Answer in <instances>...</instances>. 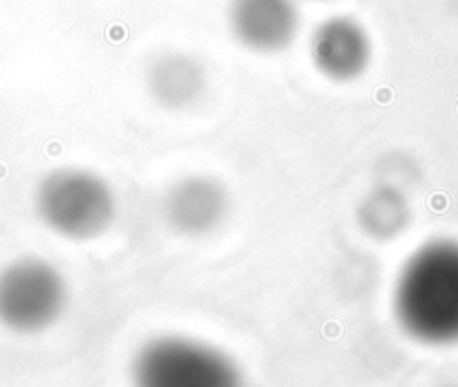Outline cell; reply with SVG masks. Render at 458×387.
<instances>
[{"label":"cell","mask_w":458,"mask_h":387,"mask_svg":"<svg viewBox=\"0 0 458 387\" xmlns=\"http://www.w3.org/2000/svg\"><path fill=\"white\" fill-rule=\"evenodd\" d=\"M227 16L234 39L256 54L288 50L301 27L296 0H232Z\"/></svg>","instance_id":"cell-7"},{"label":"cell","mask_w":458,"mask_h":387,"mask_svg":"<svg viewBox=\"0 0 458 387\" xmlns=\"http://www.w3.org/2000/svg\"><path fill=\"white\" fill-rule=\"evenodd\" d=\"M308 52L314 70L332 83L360 79L373 59V43L360 20L350 16H330L310 34Z\"/></svg>","instance_id":"cell-6"},{"label":"cell","mask_w":458,"mask_h":387,"mask_svg":"<svg viewBox=\"0 0 458 387\" xmlns=\"http://www.w3.org/2000/svg\"><path fill=\"white\" fill-rule=\"evenodd\" d=\"M34 207L50 232L70 241L97 239L117 218V196L110 182L83 167H61L43 176Z\"/></svg>","instance_id":"cell-3"},{"label":"cell","mask_w":458,"mask_h":387,"mask_svg":"<svg viewBox=\"0 0 458 387\" xmlns=\"http://www.w3.org/2000/svg\"><path fill=\"white\" fill-rule=\"evenodd\" d=\"M357 228L373 241L395 239L409 223V203L400 187L377 182L355 207Z\"/></svg>","instance_id":"cell-9"},{"label":"cell","mask_w":458,"mask_h":387,"mask_svg":"<svg viewBox=\"0 0 458 387\" xmlns=\"http://www.w3.org/2000/svg\"><path fill=\"white\" fill-rule=\"evenodd\" d=\"M68 282L54 264L23 257L0 270V324L14 333H41L68 306Z\"/></svg>","instance_id":"cell-4"},{"label":"cell","mask_w":458,"mask_h":387,"mask_svg":"<svg viewBox=\"0 0 458 387\" xmlns=\"http://www.w3.org/2000/svg\"><path fill=\"white\" fill-rule=\"evenodd\" d=\"M310 2H328V0H310Z\"/></svg>","instance_id":"cell-10"},{"label":"cell","mask_w":458,"mask_h":387,"mask_svg":"<svg viewBox=\"0 0 458 387\" xmlns=\"http://www.w3.org/2000/svg\"><path fill=\"white\" fill-rule=\"evenodd\" d=\"M393 313L406 335L422 342L458 338V252L447 246L418 250L398 275Z\"/></svg>","instance_id":"cell-1"},{"label":"cell","mask_w":458,"mask_h":387,"mask_svg":"<svg viewBox=\"0 0 458 387\" xmlns=\"http://www.w3.org/2000/svg\"><path fill=\"white\" fill-rule=\"evenodd\" d=\"M162 212L168 228L178 234L207 236L229 218L232 194L220 178L189 174L166 189Z\"/></svg>","instance_id":"cell-5"},{"label":"cell","mask_w":458,"mask_h":387,"mask_svg":"<svg viewBox=\"0 0 458 387\" xmlns=\"http://www.w3.org/2000/svg\"><path fill=\"white\" fill-rule=\"evenodd\" d=\"M146 93L162 111L189 113L204 104L211 75L200 57L184 50H166L151 59L144 72Z\"/></svg>","instance_id":"cell-8"},{"label":"cell","mask_w":458,"mask_h":387,"mask_svg":"<svg viewBox=\"0 0 458 387\" xmlns=\"http://www.w3.org/2000/svg\"><path fill=\"white\" fill-rule=\"evenodd\" d=\"M130 387H245L243 369L227 351L191 335L164 333L133 353Z\"/></svg>","instance_id":"cell-2"}]
</instances>
